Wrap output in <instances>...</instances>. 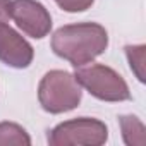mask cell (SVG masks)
<instances>
[{
  "instance_id": "cell-9",
  "label": "cell",
  "mask_w": 146,
  "mask_h": 146,
  "mask_svg": "<svg viewBox=\"0 0 146 146\" xmlns=\"http://www.w3.org/2000/svg\"><path fill=\"white\" fill-rule=\"evenodd\" d=\"M124 50H125L127 60L131 64V69L134 70L136 78L141 83H144V50L146 46L144 45H127Z\"/></svg>"
},
{
  "instance_id": "cell-3",
  "label": "cell",
  "mask_w": 146,
  "mask_h": 146,
  "mask_svg": "<svg viewBox=\"0 0 146 146\" xmlns=\"http://www.w3.org/2000/svg\"><path fill=\"white\" fill-rule=\"evenodd\" d=\"M74 78L81 88H84L91 96L102 102H127L131 100V91L125 79L117 70L105 64H86L76 67Z\"/></svg>"
},
{
  "instance_id": "cell-7",
  "label": "cell",
  "mask_w": 146,
  "mask_h": 146,
  "mask_svg": "<svg viewBox=\"0 0 146 146\" xmlns=\"http://www.w3.org/2000/svg\"><path fill=\"white\" fill-rule=\"evenodd\" d=\"M119 124L122 129V139L127 146H144V125L136 115H120Z\"/></svg>"
},
{
  "instance_id": "cell-2",
  "label": "cell",
  "mask_w": 146,
  "mask_h": 146,
  "mask_svg": "<svg viewBox=\"0 0 146 146\" xmlns=\"http://www.w3.org/2000/svg\"><path fill=\"white\" fill-rule=\"evenodd\" d=\"M83 98V88L76 81L74 74L67 70H48L38 84V100L45 112L64 113L79 107Z\"/></svg>"
},
{
  "instance_id": "cell-6",
  "label": "cell",
  "mask_w": 146,
  "mask_h": 146,
  "mask_svg": "<svg viewBox=\"0 0 146 146\" xmlns=\"http://www.w3.org/2000/svg\"><path fill=\"white\" fill-rule=\"evenodd\" d=\"M11 19L26 36L35 40L45 38L52 29V16L38 0H12Z\"/></svg>"
},
{
  "instance_id": "cell-5",
  "label": "cell",
  "mask_w": 146,
  "mask_h": 146,
  "mask_svg": "<svg viewBox=\"0 0 146 146\" xmlns=\"http://www.w3.org/2000/svg\"><path fill=\"white\" fill-rule=\"evenodd\" d=\"M11 2L12 0H0V62L12 69H26L35 58V50L7 24L11 19Z\"/></svg>"
},
{
  "instance_id": "cell-10",
  "label": "cell",
  "mask_w": 146,
  "mask_h": 146,
  "mask_svg": "<svg viewBox=\"0 0 146 146\" xmlns=\"http://www.w3.org/2000/svg\"><path fill=\"white\" fill-rule=\"evenodd\" d=\"M55 4L62 11L74 14V12H84V11H88L95 4V0H55Z\"/></svg>"
},
{
  "instance_id": "cell-8",
  "label": "cell",
  "mask_w": 146,
  "mask_h": 146,
  "mask_svg": "<svg viewBox=\"0 0 146 146\" xmlns=\"http://www.w3.org/2000/svg\"><path fill=\"white\" fill-rule=\"evenodd\" d=\"M31 137L16 122H0V146H29Z\"/></svg>"
},
{
  "instance_id": "cell-4",
  "label": "cell",
  "mask_w": 146,
  "mask_h": 146,
  "mask_svg": "<svg viewBox=\"0 0 146 146\" xmlns=\"http://www.w3.org/2000/svg\"><path fill=\"white\" fill-rule=\"evenodd\" d=\"M46 139L52 146H102L108 139V127L98 119L78 117L57 124Z\"/></svg>"
},
{
  "instance_id": "cell-1",
  "label": "cell",
  "mask_w": 146,
  "mask_h": 146,
  "mask_svg": "<svg viewBox=\"0 0 146 146\" xmlns=\"http://www.w3.org/2000/svg\"><path fill=\"white\" fill-rule=\"evenodd\" d=\"M108 33L98 23H76L58 28L52 35V50L72 67H81L103 55Z\"/></svg>"
}]
</instances>
